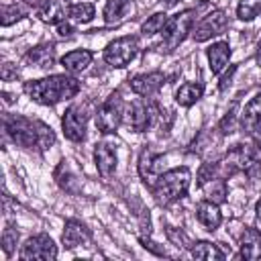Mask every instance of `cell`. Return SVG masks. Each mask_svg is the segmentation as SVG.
<instances>
[{
    "instance_id": "cell-28",
    "label": "cell",
    "mask_w": 261,
    "mask_h": 261,
    "mask_svg": "<svg viewBox=\"0 0 261 261\" xmlns=\"http://www.w3.org/2000/svg\"><path fill=\"white\" fill-rule=\"evenodd\" d=\"M261 12V0H241L237 14L241 20H253Z\"/></svg>"
},
{
    "instance_id": "cell-32",
    "label": "cell",
    "mask_w": 261,
    "mask_h": 261,
    "mask_svg": "<svg viewBox=\"0 0 261 261\" xmlns=\"http://www.w3.org/2000/svg\"><path fill=\"white\" fill-rule=\"evenodd\" d=\"M57 181L61 188H65L67 192H73L75 190V177L67 171V173H61V169H57Z\"/></svg>"
},
{
    "instance_id": "cell-22",
    "label": "cell",
    "mask_w": 261,
    "mask_h": 261,
    "mask_svg": "<svg viewBox=\"0 0 261 261\" xmlns=\"http://www.w3.org/2000/svg\"><path fill=\"white\" fill-rule=\"evenodd\" d=\"M53 53H55V51H53L51 45H39V47L31 49V51L27 53V61H31V63L37 65V67L47 69V67H51L53 61H55V55H53Z\"/></svg>"
},
{
    "instance_id": "cell-33",
    "label": "cell",
    "mask_w": 261,
    "mask_h": 261,
    "mask_svg": "<svg viewBox=\"0 0 261 261\" xmlns=\"http://www.w3.org/2000/svg\"><path fill=\"white\" fill-rule=\"evenodd\" d=\"M234 120H237V114H234V110H230L222 120H220V133H232L234 130Z\"/></svg>"
},
{
    "instance_id": "cell-14",
    "label": "cell",
    "mask_w": 261,
    "mask_h": 261,
    "mask_svg": "<svg viewBox=\"0 0 261 261\" xmlns=\"http://www.w3.org/2000/svg\"><path fill=\"white\" fill-rule=\"evenodd\" d=\"M94 161L102 177H110L116 169V149L108 143H98L94 149Z\"/></svg>"
},
{
    "instance_id": "cell-15",
    "label": "cell",
    "mask_w": 261,
    "mask_h": 261,
    "mask_svg": "<svg viewBox=\"0 0 261 261\" xmlns=\"http://www.w3.org/2000/svg\"><path fill=\"white\" fill-rule=\"evenodd\" d=\"M90 239H92V232H90V228H86V224H82L80 220H67L65 222V230L61 234V241L67 249L88 245Z\"/></svg>"
},
{
    "instance_id": "cell-36",
    "label": "cell",
    "mask_w": 261,
    "mask_h": 261,
    "mask_svg": "<svg viewBox=\"0 0 261 261\" xmlns=\"http://www.w3.org/2000/svg\"><path fill=\"white\" fill-rule=\"evenodd\" d=\"M257 63H259V67H261V43H259V47H257Z\"/></svg>"
},
{
    "instance_id": "cell-3",
    "label": "cell",
    "mask_w": 261,
    "mask_h": 261,
    "mask_svg": "<svg viewBox=\"0 0 261 261\" xmlns=\"http://www.w3.org/2000/svg\"><path fill=\"white\" fill-rule=\"evenodd\" d=\"M188 188H190V169L177 167V169H169L163 175H159L153 190L161 204H171L179 200L188 192Z\"/></svg>"
},
{
    "instance_id": "cell-24",
    "label": "cell",
    "mask_w": 261,
    "mask_h": 261,
    "mask_svg": "<svg viewBox=\"0 0 261 261\" xmlns=\"http://www.w3.org/2000/svg\"><path fill=\"white\" fill-rule=\"evenodd\" d=\"M126 8H128V0H108L104 6V20L108 24L118 22L124 16Z\"/></svg>"
},
{
    "instance_id": "cell-16",
    "label": "cell",
    "mask_w": 261,
    "mask_h": 261,
    "mask_svg": "<svg viewBox=\"0 0 261 261\" xmlns=\"http://www.w3.org/2000/svg\"><path fill=\"white\" fill-rule=\"evenodd\" d=\"M245 259H261V232L257 228H247L241 237V255Z\"/></svg>"
},
{
    "instance_id": "cell-5",
    "label": "cell",
    "mask_w": 261,
    "mask_h": 261,
    "mask_svg": "<svg viewBox=\"0 0 261 261\" xmlns=\"http://www.w3.org/2000/svg\"><path fill=\"white\" fill-rule=\"evenodd\" d=\"M137 49H139L137 37H130V35L128 37H118V39H114L112 43L106 45L104 59L112 67H124L126 63L133 61V57L137 55Z\"/></svg>"
},
{
    "instance_id": "cell-29",
    "label": "cell",
    "mask_w": 261,
    "mask_h": 261,
    "mask_svg": "<svg viewBox=\"0 0 261 261\" xmlns=\"http://www.w3.org/2000/svg\"><path fill=\"white\" fill-rule=\"evenodd\" d=\"M206 184H208V181H206ZM206 184H204V186H206ZM210 184H212V188L206 192V194H208V200L214 202V204L224 202V198H226V184H224V179L214 177V179H210Z\"/></svg>"
},
{
    "instance_id": "cell-26",
    "label": "cell",
    "mask_w": 261,
    "mask_h": 261,
    "mask_svg": "<svg viewBox=\"0 0 261 261\" xmlns=\"http://www.w3.org/2000/svg\"><path fill=\"white\" fill-rule=\"evenodd\" d=\"M192 257H196V259H222L224 255H222V251H218L216 245L202 241V243H196L192 247Z\"/></svg>"
},
{
    "instance_id": "cell-11",
    "label": "cell",
    "mask_w": 261,
    "mask_h": 261,
    "mask_svg": "<svg viewBox=\"0 0 261 261\" xmlns=\"http://www.w3.org/2000/svg\"><path fill=\"white\" fill-rule=\"evenodd\" d=\"M257 151L253 145H237L234 149L228 151L224 163V173H237V171H245L249 165L255 163Z\"/></svg>"
},
{
    "instance_id": "cell-13",
    "label": "cell",
    "mask_w": 261,
    "mask_h": 261,
    "mask_svg": "<svg viewBox=\"0 0 261 261\" xmlns=\"http://www.w3.org/2000/svg\"><path fill=\"white\" fill-rule=\"evenodd\" d=\"M163 82H165V77H163V73H159V71L143 73V75H135V77L130 80V90H133L135 94H139V96L145 98V96L157 94L159 88L163 86Z\"/></svg>"
},
{
    "instance_id": "cell-30",
    "label": "cell",
    "mask_w": 261,
    "mask_h": 261,
    "mask_svg": "<svg viewBox=\"0 0 261 261\" xmlns=\"http://www.w3.org/2000/svg\"><path fill=\"white\" fill-rule=\"evenodd\" d=\"M16 241H18V230H16L14 226H6L4 232H2V249H4L8 255L12 253Z\"/></svg>"
},
{
    "instance_id": "cell-1",
    "label": "cell",
    "mask_w": 261,
    "mask_h": 261,
    "mask_svg": "<svg viewBox=\"0 0 261 261\" xmlns=\"http://www.w3.org/2000/svg\"><path fill=\"white\" fill-rule=\"evenodd\" d=\"M27 94L45 106H53L61 100H69L80 92V82L71 75H49L43 80H33L27 82L24 86Z\"/></svg>"
},
{
    "instance_id": "cell-10",
    "label": "cell",
    "mask_w": 261,
    "mask_h": 261,
    "mask_svg": "<svg viewBox=\"0 0 261 261\" xmlns=\"http://www.w3.org/2000/svg\"><path fill=\"white\" fill-rule=\"evenodd\" d=\"M86 124H88V114L82 106H69L63 114V120H61V126H63V135L69 139V141H84L86 137Z\"/></svg>"
},
{
    "instance_id": "cell-18",
    "label": "cell",
    "mask_w": 261,
    "mask_h": 261,
    "mask_svg": "<svg viewBox=\"0 0 261 261\" xmlns=\"http://www.w3.org/2000/svg\"><path fill=\"white\" fill-rule=\"evenodd\" d=\"M92 63V51L88 49H77V51H69L61 57V65L69 71V73H77L84 71L88 65Z\"/></svg>"
},
{
    "instance_id": "cell-12",
    "label": "cell",
    "mask_w": 261,
    "mask_h": 261,
    "mask_svg": "<svg viewBox=\"0 0 261 261\" xmlns=\"http://www.w3.org/2000/svg\"><path fill=\"white\" fill-rule=\"evenodd\" d=\"M67 12H69L67 0H39L37 2V14L43 22L59 24Z\"/></svg>"
},
{
    "instance_id": "cell-25",
    "label": "cell",
    "mask_w": 261,
    "mask_h": 261,
    "mask_svg": "<svg viewBox=\"0 0 261 261\" xmlns=\"http://www.w3.org/2000/svg\"><path fill=\"white\" fill-rule=\"evenodd\" d=\"M69 18L75 22H90L94 18V4L90 2H77L69 6Z\"/></svg>"
},
{
    "instance_id": "cell-35",
    "label": "cell",
    "mask_w": 261,
    "mask_h": 261,
    "mask_svg": "<svg viewBox=\"0 0 261 261\" xmlns=\"http://www.w3.org/2000/svg\"><path fill=\"white\" fill-rule=\"evenodd\" d=\"M257 222H259V226H261V200L257 202Z\"/></svg>"
},
{
    "instance_id": "cell-4",
    "label": "cell",
    "mask_w": 261,
    "mask_h": 261,
    "mask_svg": "<svg viewBox=\"0 0 261 261\" xmlns=\"http://www.w3.org/2000/svg\"><path fill=\"white\" fill-rule=\"evenodd\" d=\"M192 22H194V10H184V12L175 14L173 18H169L167 24H165V29H163V43H161V49L173 51V49L186 39V35L190 33Z\"/></svg>"
},
{
    "instance_id": "cell-21",
    "label": "cell",
    "mask_w": 261,
    "mask_h": 261,
    "mask_svg": "<svg viewBox=\"0 0 261 261\" xmlns=\"http://www.w3.org/2000/svg\"><path fill=\"white\" fill-rule=\"evenodd\" d=\"M259 118H261V94L255 96V98L245 106V112H243V116H241V128L251 135V130H253V126L257 124Z\"/></svg>"
},
{
    "instance_id": "cell-31",
    "label": "cell",
    "mask_w": 261,
    "mask_h": 261,
    "mask_svg": "<svg viewBox=\"0 0 261 261\" xmlns=\"http://www.w3.org/2000/svg\"><path fill=\"white\" fill-rule=\"evenodd\" d=\"M20 16H22V10H20L16 4H12V6L6 4V6L2 8V24H4V27H8V24L14 22V20H18Z\"/></svg>"
},
{
    "instance_id": "cell-20",
    "label": "cell",
    "mask_w": 261,
    "mask_h": 261,
    "mask_svg": "<svg viewBox=\"0 0 261 261\" xmlns=\"http://www.w3.org/2000/svg\"><path fill=\"white\" fill-rule=\"evenodd\" d=\"M161 157L159 155H153L149 151H145L141 155V163H139V169H141V175L145 177V181H153L159 177V171H161Z\"/></svg>"
},
{
    "instance_id": "cell-17",
    "label": "cell",
    "mask_w": 261,
    "mask_h": 261,
    "mask_svg": "<svg viewBox=\"0 0 261 261\" xmlns=\"http://www.w3.org/2000/svg\"><path fill=\"white\" fill-rule=\"evenodd\" d=\"M196 214H198V220H200L208 230H216V228L220 226V222H222V214H220L218 206H216L214 202H210V200L200 202V204L196 206Z\"/></svg>"
},
{
    "instance_id": "cell-8",
    "label": "cell",
    "mask_w": 261,
    "mask_h": 261,
    "mask_svg": "<svg viewBox=\"0 0 261 261\" xmlns=\"http://www.w3.org/2000/svg\"><path fill=\"white\" fill-rule=\"evenodd\" d=\"M157 116H159L157 106H149V104H145L143 100H137V102H133V104L128 106V110H126V124H128V128H133L135 133H141V130H147V128L155 122Z\"/></svg>"
},
{
    "instance_id": "cell-23",
    "label": "cell",
    "mask_w": 261,
    "mask_h": 261,
    "mask_svg": "<svg viewBox=\"0 0 261 261\" xmlns=\"http://www.w3.org/2000/svg\"><path fill=\"white\" fill-rule=\"evenodd\" d=\"M202 92H204V88L200 84H184L175 92V100L181 106H192L194 102H198L202 98Z\"/></svg>"
},
{
    "instance_id": "cell-6",
    "label": "cell",
    "mask_w": 261,
    "mask_h": 261,
    "mask_svg": "<svg viewBox=\"0 0 261 261\" xmlns=\"http://www.w3.org/2000/svg\"><path fill=\"white\" fill-rule=\"evenodd\" d=\"M122 120V102L118 94H112L96 112V126L102 133H114Z\"/></svg>"
},
{
    "instance_id": "cell-7",
    "label": "cell",
    "mask_w": 261,
    "mask_h": 261,
    "mask_svg": "<svg viewBox=\"0 0 261 261\" xmlns=\"http://www.w3.org/2000/svg\"><path fill=\"white\" fill-rule=\"evenodd\" d=\"M57 257V247L47 234H37L31 237L22 249H20V259H35V261H51Z\"/></svg>"
},
{
    "instance_id": "cell-34",
    "label": "cell",
    "mask_w": 261,
    "mask_h": 261,
    "mask_svg": "<svg viewBox=\"0 0 261 261\" xmlns=\"http://www.w3.org/2000/svg\"><path fill=\"white\" fill-rule=\"evenodd\" d=\"M57 33H59L61 37H71L73 29H71V24H63V22H59V27H57Z\"/></svg>"
},
{
    "instance_id": "cell-2",
    "label": "cell",
    "mask_w": 261,
    "mask_h": 261,
    "mask_svg": "<svg viewBox=\"0 0 261 261\" xmlns=\"http://www.w3.org/2000/svg\"><path fill=\"white\" fill-rule=\"evenodd\" d=\"M4 130L10 135V139L20 147H41L47 149L55 143L53 130L39 122L24 116H6L4 118Z\"/></svg>"
},
{
    "instance_id": "cell-9",
    "label": "cell",
    "mask_w": 261,
    "mask_h": 261,
    "mask_svg": "<svg viewBox=\"0 0 261 261\" xmlns=\"http://www.w3.org/2000/svg\"><path fill=\"white\" fill-rule=\"evenodd\" d=\"M226 27V14L222 10H214L210 14H206L198 24H194L192 29V39L196 43H204L208 39H212L214 35H220Z\"/></svg>"
},
{
    "instance_id": "cell-27",
    "label": "cell",
    "mask_w": 261,
    "mask_h": 261,
    "mask_svg": "<svg viewBox=\"0 0 261 261\" xmlns=\"http://www.w3.org/2000/svg\"><path fill=\"white\" fill-rule=\"evenodd\" d=\"M167 20H169V18H167V14H165V12H157V14L149 16V18L143 22L141 31H143L145 35H155V33H161V31L165 29Z\"/></svg>"
},
{
    "instance_id": "cell-19",
    "label": "cell",
    "mask_w": 261,
    "mask_h": 261,
    "mask_svg": "<svg viewBox=\"0 0 261 261\" xmlns=\"http://www.w3.org/2000/svg\"><path fill=\"white\" fill-rule=\"evenodd\" d=\"M228 59H230V47H228V43H214L212 47H208V61H210L212 73H220L226 67Z\"/></svg>"
}]
</instances>
